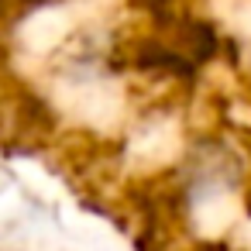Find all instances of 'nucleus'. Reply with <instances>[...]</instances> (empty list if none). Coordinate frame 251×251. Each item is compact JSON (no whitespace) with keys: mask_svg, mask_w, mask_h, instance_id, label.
I'll list each match as a JSON object with an SVG mask.
<instances>
[{"mask_svg":"<svg viewBox=\"0 0 251 251\" xmlns=\"http://www.w3.org/2000/svg\"><path fill=\"white\" fill-rule=\"evenodd\" d=\"M55 4H69V0H0V18H18V14H31L38 7H55Z\"/></svg>","mask_w":251,"mask_h":251,"instance_id":"nucleus-1","label":"nucleus"}]
</instances>
